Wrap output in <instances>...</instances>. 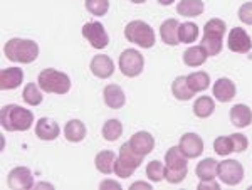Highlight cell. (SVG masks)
<instances>
[{"instance_id": "obj_1", "label": "cell", "mask_w": 252, "mask_h": 190, "mask_svg": "<svg viewBox=\"0 0 252 190\" xmlns=\"http://www.w3.org/2000/svg\"><path fill=\"white\" fill-rule=\"evenodd\" d=\"M0 123L5 131H27L34 123V113L19 104H5L0 110Z\"/></svg>"}, {"instance_id": "obj_2", "label": "cell", "mask_w": 252, "mask_h": 190, "mask_svg": "<svg viewBox=\"0 0 252 190\" xmlns=\"http://www.w3.org/2000/svg\"><path fill=\"white\" fill-rule=\"evenodd\" d=\"M3 54L7 59L20 64H31L39 58V46L37 42L31 39H9L3 46Z\"/></svg>"}, {"instance_id": "obj_3", "label": "cell", "mask_w": 252, "mask_h": 190, "mask_svg": "<svg viewBox=\"0 0 252 190\" xmlns=\"http://www.w3.org/2000/svg\"><path fill=\"white\" fill-rule=\"evenodd\" d=\"M223 34H225V22L222 19H210L204 26V37H202V49L209 58L219 56L223 49Z\"/></svg>"}, {"instance_id": "obj_4", "label": "cell", "mask_w": 252, "mask_h": 190, "mask_svg": "<svg viewBox=\"0 0 252 190\" xmlns=\"http://www.w3.org/2000/svg\"><path fill=\"white\" fill-rule=\"evenodd\" d=\"M189 173V158L180 147H172L165 153V180L168 184H180Z\"/></svg>"}, {"instance_id": "obj_5", "label": "cell", "mask_w": 252, "mask_h": 190, "mask_svg": "<svg viewBox=\"0 0 252 190\" xmlns=\"http://www.w3.org/2000/svg\"><path fill=\"white\" fill-rule=\"evenodd\" d=\"M125 37L126 40L136 44L138 47H143V49H152L157 42L155 31L145 20H131L126 24Z\"/></svg>"}, {"instance_id": "obj_6", "label": "cell", "mask_w": 252, "mask_h": 190, "mask_svg": "<svg viewBox=\"0 0 252 190\" xmlns=\"http://www.w3.org/2000/svg\"><path fill=\"white\" fill-rule=\"evenodd\" d=\"M37 84L44 93H52V95H66L71 90V79L66 72H61L58 69H42L39 72Z\"/></svg>"}, {"instance_id": "obj_7", "label": "cell", "mask_w": 252, "mask_h": 190, "mask_svg": "<svg viewBox=\"0 0 252 190\" xmlns=\"http://www.w3.org/2000/svg\"><path fill=\"white\" fill-rule=\"evenodd\" d=\"M145 157L138 155V153L133 150L131 145L126 141V143L121 145L120 148V155L115 161V173L121 179H128L133 173L136 172V168L143 163Z\"/></svg>"}, {"instance_id": "obj_8", "label": "cell", "mask_w": 252, "mask_h": 190, "mask_svg": "<svg viewBox=\"0 0 252 190\" xmlns=\"http://www.w3.org/2000/svg\"><path fill=\"white\" fill-rule=\"evenodd\" d=\"M118 66H120V71L126 78H136V76H140L143 72L145 58L136 49H125L120 56Z\"/></svg>"}, {"instance_id": "obj_9", "label": "cell", "mask_w": 252, "mask_h": 190, "mask_svg": "<svg viewBox=\"0 0 252 190\" xmlns=\"http://www.w3.org/2000/svg\"><path fill=\"white\" fill-rule=\"evenodd\" d=\"M217 177L220 179L225 185H239L244 180V167L242 163H239L237 160H223L219 161L217 167Z\"/></svg>"}, {"instance_id": "obj_10", "label": "cell", "mask_w": 252, "mask_h": 190, "mask_svg": "<svg viewBox=\"0 0 252 190\" xmlns=\"http://www.w3.org/2000/svg\"><path fill=\"white\" fill-rule=\"evenodd\" d=\"M83 37L94 49H104L109 44V35L101 22H86L83 26Z\"/></svg>"}, {"instance_id": "obj_11", "label": "cell", "mask_w": 252, "mask_h": 190, "mask_svg": "<svg viewBox=\"0 0 252 190\" xmlns=\"http://www.w3.org/2000/svg\"><path fill=\"white\" fill-rule=\"evenodd\" d=\"M227 47L235 54H247L252 49V40L246 31L241 27H234L227 37Z\"/></svg>"}, {"instance_id": "obj_12", "label": "cell", "mask_w": 252, "mask_h": 190, "mask_svg": "<svg viewBox=\"0 0 252 190\" xmlns=\"http://www.w3.org/2000/svg\"><path fill=\"white\" fill-rule=\"evenodd\" d=\"M7 184L15 190H29L34 187V175L27 167H15L9 172Z\"/></svg>"}, {"instance_id": "obj_13", "label": "cell", "mask_w": 252, "mask_h": 190, "mask_svg": "<svg viewBox=\"0 0 252 190\" xmlns=\"http://www.w3.org/2000/svg\"><path fill=\"white\" fill-rule=\"evenodd\" d=\"M180 150L185 153L187 158H198L204 153V140L197 133H185L178 141Z\"/></svg>"}, {"instance_id": "obj_14", "label": "cell", "mask_w": 252, "mask_h": 190, "mask_svg": "<svg viewBox=\"0 0 252 190\" xmlns=\"http://www.w3.org/2000/svg\"><path fill=\"white\" fill-rule=\"evenodd\" d=\"M214 98L220 103H229L237 95V88H235L234 81L229 78H219L212 86Z\"/></svg>"}, {"instance_id": "obj_15", "label": "cell", "mask_w": 252, "mask_h": 190, "mask_svg": "<svg viewBox=\"0 0 252 190\" xmlns=\"http://www.w3.org/2000/svg\"><path fill=\"white\" fill-rule=\"evenodd\" d=\"M91 72L99 79H108L115 74V63L109 56L104 54H96L91 59Z\"/></svg>"}, {"instance_id": "obj_16", "label": "cell", "mask_w": 252, "mask_h": 190, "mask_svg": "<svg viewBox=\"0 0 252 190\" xmlns=\"http://www.w3.org/2000/svg\"><path fill=\"white\" fill-rule=\"evenodd\" d=\"M128 143L131 145L133 150L141 157L150 155V153L153 152V148H155V138H153L152 133H148V131H136L135 135L129 138Z\"/></svg>"}, {"instance_id": "obj_17", "label": "cell", "mask_w": 252, "mask_h": 190, "mask_svg": "<svg viewBox=\"0 0 252 190\" xmlns=\"http://www.w3.org/2000/svg\"><path fill=\"white\" fill-rule=\"evenodd\" d=\"M103 98H104V104L108 108H111V110H121L126 104L125 91L118 84H108L103 91Z\"/></svg>"}, {"instance_id": "obj_18", "label": "cell", "mask_w": 252, "mask_h": 190, "mask_svg": "<svg viewBox=\"0 0 252 190\" xmlns=\"http://www.w3.org/2000/svg\"><path fill=\"white\" fill-rule=\"evenodd\" d=\"M61 135V128L54 120L51 118H39L35 125V136L44 141H52Z\"/></svg>"}, {"instance_id": "obj_19", "label": "cell", "mask_w": 252, "mask_h": 190, "mask_svg": "<svg viewBox=\"0 0 252 190\" xmlns=\"http://www.w3.org/2000/svg\"><path fill=\"white\" fill-rule=\"evenodd\" d=\"M24 81V71L20 67H7L0 71V90L9 91L15 90L22 84Z\"/></svg>"}, {"instance_id": "obj_20", "label": "cell", "mask_w": 252, "mask_h": 190, "mask_svg": "<svg viewBox=\"0 0 252 190\" xmlns=\"http://www.w3.org/2000/svg\"><path fill=\"white\" fill-rule=\"evenodd\" d=\"M178 27H180V22L177 19H166L160 26V37L166 46H178L180 44Z\"/></svg>"}, {"instance_id": "obj_21", "label": "cell", "mask_w": 252, "mask_h": 190, "mask_svg": "<svg viewBox=\"0 0 252 190\" xmlns=\"http://www.w3.org/2000/svg\"><path fill=\"white\" fill-rule=\"evenodd\" d=\"M230 121L237 128H247L252 123V110L247 104H235L230 110Z\"/></svg>"}, {"instance_id": "obj_22", "label": "cell", "mask_w": 252, "mask_h": 190, "mask_svg": "<svg viewBox=\"0 0 252 190\" xmlns=\"http://www.w3.org/2000/svg\"><path fill=\"white\" fill-rule=\"evenodd\" d=\"M116 153L111 150H103L96 155L94 158V165L96 170L101 172L103 175H111L115 173V161H116Z\"/></svg>"}, {"instance_id": "obj_23", "label": "cell", "mask_w": 252, "mask_h": 190, "mask_svg": "<svg viewBox=\"0 0 252 190\" xmlns=\"http://www.w3.org/2000/svg\"><path fill=\"white\" fill-rule=\"evenodd\" d=\"M64 136L71 143H79L86 138V125L81 120H71L64 127Z\"/></svg>"}, {"instance_id": "obj_24", "label": "cell", "mask_w": 252, "mask_h": 190, "mask_svg": "<svg viewBox=\"0 0 252 190\" xmlns=\"http://www.w3.org/2000/svg\"><path fill=\"white\" fill-rule=\"evenodd\" d=\"M205 10L202 0H180L177 3V12L184 17H198Z\"/></svg>"}, {"instance_id": "obj_25", "label": "cell", "mask_w": 252, "mask_h": 190, "mask_svg": "<svg viewBox=\"0 0 252 190\" xmlns=\"http://www.w3.org/2000/svg\"><path fill=\"white\" fill-rule=\"evenodd\" d=\"M207 58H209V56H207V52L202 49L200 44H198V46L189 47V49L184 52V63H185V66H189V67L202 66V64H205Z\"/></svg>"}, {"instance_id": "obj_26", "label": "cell", "mask_w": 252, "mask_h": 190, "mask_svg": "<svg viewBox=\"0 0 252 190\" xmlns=\"http://www.w3.org/2000/svg\"><path fill=\"white\" fill-rule=\"evenodd\" d=\"M192 110L197 118L205 120L209 116H212V113L215 111V103L210 96H198V99H195Z\"/></svg>"}, {"instance_id": "obj_27", "label": "cell", "mask_w": 252, "mask_h": 190, "mask_svg": "<svg viewBox=\"0 0 252 190\" xmlns=\"http://www.w3.org/2000/svg\"><path fill=\"white\" fill-rule=\"evenodd\" d=\"M217 167H219L217 160L204 158L197 165L195 173H197L198 180H215V177H217Z\"/></svg>"}, {"instance_id": "obj_28", "label": "cell", "mask_w": 252, "mask_h": 190, "mask_svg": "<svg viewBox=\"0 0 252 190\" xmlns=\"http://www.w3.org/2000/svg\"><path fill=\"white\" fill-rule=\"evenodd\" d=\"M172 95L178 101H189L193 98L195 93L190 90L189 83H187V76H178V78H175V81L172 83Z\"/></svg>"}, {"instance_id": "obj_29", "label": "cell", "mask_w": 252, "mask_h": 190, "mask_svg": "<svg viewBox=\"0 0 252 190\" xmlns=\"http://www.w3.org/2000/svg\"><path fill=\"white\" fill-rule=\"evenodd\" d=\"M187 83L193 93H202L210 86V76L205 71H197L187 76Z\"/></svg>"}, {"instance_id": "obj_30", "label": "cell", "mask_w": 252, "mask_h": 190, "mask_svg": "<svg viewBox=\"0 0 252 190\" xmlns=\"http://www.w3.org/2000/svg\"><path fill=\"white\" fill-rule=\"evenodd\" d=\"M42 90H40V86H37L35 83H29L26 84V88H24L22 91V99L26 101L29 106H39L40 103H42Z\"/></svg>"}, {"instance_id": "obj_31", "label": "cell", "mask_w": 252, "mask_h": 190, "mask_svg": "<svg viewBox=\"0 0 252 190\" xmlns=\"http://www.w3.org/2000/svg\"><path fill=\"white\" fill-rule=\"evenodd\" d=\"M178 39L180 44H192L198 39V26L193 22H184L178 27Z\"/></svg>"}, {"instance_id": "obj_32", "label": "cell", "mask_w": 252, "mask_h": 190, "mask_svg": "<svg viewBox=\"0 0 252 190\" xmlns=\"http://www.w3.org/2000/svg\"><path fill=\"white\" fill-rule=\"evenodd\" d=\"M123 135V125L120 120H108L103 127V138L108 141H116L120 136Z\"/></svg>"}, {"instance_id": "obj_33", "label": "cell", "mask_w": 252, "mask_h": 190, "mask_svg": "<svg viewBox=\"0 0 252 190\" xmlns=\"http://www.w3.org/2000/svg\"><path fill=\"white\" fill-rule=\"evenodd\" d=\"M146 177L150 179V182L165 180V165L160 160H152L146 165Z\"/></svg>"}, {"instance_id": "obj_34", "label": "cell", "mask_w": 252, "mask_h": 190, "mask_svg": "<svg viewBox=\"0 0 252 190\" xmlns=\"http://www.w3.org/2000/svg\"><path fill=\"white\" fill-rule=\"evenodd\" d=\"M84 7H86V10L91 15L103 17V15H106L109 10V0H86V2H84Z\"/></svg>"}, {"instance_id": "obj_35", "label": "cell", "mask_w": 252, "mask_h": 190, "mask_svg": "<svg viewBox=\"0 0 252 190\" xmlns=\"http://www.w3.org/2000/svg\"><path fill=\"white\" fill-rule=\"evenodd\" d=\"M214 150L217 155L220 157H227L234 152L232 141H230V136H217L214 140Z\"/></svg>"}, {"instance_id": "obj_36", "label": "cell", "mask_w": 252, "mask_h": 190, "mask_svg": "<svg viewBox=\"0 0 252 190\" xmlns=\"http://www.w3.org/2000/svg\"><path fill=\"white\" fill-rule=\"evenodd\" d=\"M230 136V141H232V147H234V152L235 153H242L247 150V147H249V140H247L246 135H242V133H232Z\"/></svg>"}, {"instance_id": "obj_37", "label": "cell", "mask_w": 252, "mask_h": 190, "mask_svg": "<svg viewBox=\"0 0 252 190\" xmlns=\"http://www.w3.org/2000/svg\"><path fill=\"white\" fill-rule=\"evenodd\" d=\"M239 19L247 26H252V2H246L239 9Z\"/></svg>"}, {"instance_id": "obj_38", "label": "cell", "mask_w": 252, "mask_h": 190, "mask_svg": "<svg viewBox=\"0 0 252 190\" xmlns=\"http://www.w3.org/2000/svg\"><path fill=\"white\" fill-rule=\"evenodd\" d=\"M198 189H200V190H204V189L219 190V189H220V185H219L215 180H200V184H198Z\"/></svg>"}, {"instance_id": "obj_39", "label": "cell", "mask_w": 252, "mask_h": 190, "mask_svg": "<svg viewBox=\"0 0 252 190\" xmlns=\"http://www.w3.org/2000/svg\"><path fill=\"white\" fill-rule=\"evenodd\" d=\"M99 189L101 190H106V189H115V190H121V185L118 184L115 180H104L99 184Z\"/></svg>"}, {"instance_id": "obj_40", "label": "cell", "mask_w": 252, "mask_h": 190, "mask_svg": "<svg viewBox=\"0 0 252 190\" xmlns=\"http://www.w3.org/2000/svg\"><path fill=\"white\" fill-rule=\"evenodd\" d=\"M131 190L135 189H145V190H152V185L146 184V182H135V184H131V187H129Z\"/></svg>"}, {"instance_id": "obj_41", "label": "cell", "mask_w": 252, "mask_h": 190, "mask_svg": "<svg viewBox=\"0 0 252 190\" xmlns=\"http://www.w3.org/2000/svg\"><path fill=\"white\" fill-rule=\"evenodd\" d=\"M157 2L160 3V5H165V7H166V5H172L175 0H157Z\"/></svg>"}, {"instance_id": "obj_42", "label": "cell", "mask_w": 252, "mask_h": 190, "mask_svg": "<svg viewBox=\"0 0 252 190\" xmlns=\"http://www.w3.org/2000/svg\"><path fill=\"white\" fill-rule=\"evenodd\" d=\"M40 187H46V189H54V187H52V185L51 184H37V189H40Z\"/></svg>"}, {"instance_id": "obj_43", "label": "cell", "mask_w": 252, "mask_h": 190, "mask_svg": "<svg viewBox=\"0 0 252 190\" xmlns=\"http://www.w3.org/2000/svg\"><path fill=\"white\" fill-rule=\"evenodd\" d=\"M129 2H133V3H145L146 0H129Z\"/></svg>"}]
</instances>
